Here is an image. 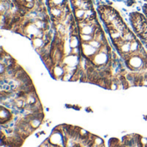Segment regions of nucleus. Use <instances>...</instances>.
Returning a JSON list of instances; mask_svg holds the SVG:
<instances>
[{
  "instance_id": "7",
  "label": "nucleus",
  "mask_w": 147,
  "mask_h": 147,
  "mask_svg": "<svg viewBox=\"0 0 147 147\" xmlns=\"http://www.w3.org/2000/svg\"><path fill=\"white\" fill-rule=\"evenodd\" d=\"M95 31L96 29L94 28L93 25H90V24H87L80 28V32L82 34H92L93 33H95Z\"/></svg>"
},
{
  "instance_id": "2",
  "label": "nucleus",
  "mask_w": 147,
  "mask_h": 147,
  "mask_svg": "<svg viewBox=\"0 0 147 147\" xmlns=\"http://www.w3.org/2000/svg\"><path fill=\"white\" fill-rule=\"evenodd\" d=\"M129 64L131 65L130 67L134 69H138L144 65V60L140 56H134L129 59Z\"/></svg>"
},
{
  "instance_id": "12",
  "label": "nucleus",
  "mask_w": 147,
  "mask_h": 147,
  "mask_svg": "<svg viewBox=\"0 0 147 147\" xmlns=\"http://www.w3.org/2000/svg\"><path fill=\"white\" fill-rule=\"evenodd\" d=\"M93 39H94V36H92L91 34H81V40L84 42H90Z\"/></svg>"
},
{
  "instance_id": "5",
  "label": "nucleus",
  "mask_w": 147,
  "mask_h": 147,
  "mask_svg": "<svg viewBox=\"0 0 147 147\" xmlns=\"http://www.w3.org/2000/svg\"><path fill=\"white\" fill-rule=\"evenodd\" d=\"M0 118H1V123L3 124L5 122H8L10 118H11V114L10 112L7 109V108H4L3 106L1 107V111H0Z\"/></svg>"
},
{
  "instance_id": "4",
  "label": "nucleus",
  "mask_w": 147,
  "mask_h": 147,
  "mask_svg": "<svg viewBox=\"0 0 147 147\" xmlns=\"http://www.w3.org/2000/svg\"><path fill=\"white\" fill-rule=\"evenodd\" d=\"M78 57H79V56L71 54L70 56H67V57L65 59V64H66L69 67H76L77 65H78V62H79Z\"/></svg>"
},
{
  "instance_id": "13",
  "label": "nucleus",
  "mask_w": 147,
  "mask_h": 147,
  "mask_svg": "<svg viewBox=\"0 0 147 147\" xmlns=\"http://www.w3.org/2000/svg\"><path fill=\"white\" fill-rule=\"evenodd\" d=\"M94 144H96L98 146H103V140L99 137H96L94 140Z\"/></svg>"
},
{
  "instance_id": "1",
  "label": "nucleus",
  "mask_w": 147,
  "mask_h": 147,
  "mask_svg": "<svg viewBox=\"0 0 147 147\" xmlns=\"http://www.w3.org/2000/svg\"><path fill=\"white\" fill-rule=\"evenodd\" d=\"M108 54L102 52H99L94 58V62L96 65H97L98 66L106 65V63L108 62Z\"/></svg>"
},
{
  "instance_id": "8",
  "label": "nucleus",
  "mask_w": 147,
  "mask_h": 147,
  "mask_svg": "<svg viewBox=\"0 0 147 147\" xmlns=\"http://www.w3.org/2000/svg\"><path fill=\"white\" fill-rule=\"evenodd\" d=\"M53 72H54V76H55V77H57V78L63 77V76H64V73H65L64 69H63L61 66H59V65H57V66H55V67H54V69H53Z\"/></svg>"
},
{
  "instance_id": "9",
  "label": "nucleus",
  "mask_w": 147,
  "mask_h": 147,
  "mask_svg": "<svg viewBox=\"0 0 147 147\" xmlns=\"http://www.w3.org/2000/svg\"><path fill=\"white\" fill-rule=\"evenodd\" d=\"M69 43H70L69 45H70V47H71V49L78 47V43H79V41H78V37L75 36V35L71 36V39H70V42H69Z\"/></svg>"
},
{
  "instance_id": "11",
  "label": "nucleus",
  "mask_w": 147,
  "mask_h": 147,
  "mask_svg": "<svg viewBox=\"0 0 147 147\" xmlns=\"http://www.w3.org/2000/svg\"><path fill=\"white\" fill-rule=\"evenodd\" d=\"M139 48H140V44H139V42H137V41L134 40V41L131 43L130 52H133V53H134V52L138 51V50H139Z\"/></svg>"
},
{
  "instance_id": "10",
  "label": "nucleus",
  "mask_w": 147,
  "mask_h": 147,
  "mask_svg": "<svg viewBox=\"0 0 147 147\" xmlns=\"http://www.w3.org/2000/svg\"><path fill=\"white\" fill-rule=\"evenodd\" d=\"M40 123H41V120H39V119H34L29 122V124L33 129H36L37 127H39Z\"/></svg>"
},
{
  "instance_id": "14",
  "label": "nucleus",
  "mask_w": 147,
  "mask_h": 147,
  "mask_svg": "<svg viewBox=\"0 0 147 147\" xmlns=\"http://www.w3.org/2000/svg\"><path fill=\"white\" fill-rule=\"evenodd\" d=\"M100 147H104V146H100Z\"/></svg>"
},
{
  "instance_id": "6",
  "label": "nucleus",
  "mask_w": 147,
  "mask_h": 147,
  "mask_svg": "<svg viewBox=\"0 0 147 147\" xmlns=\"http://www.w3.org/2000/svg\"><path fill=\"white\" fill-rule=\"evenodd\" d=\"M32 40H33V44H34V46L37 49H42V48H44V47L47 46L46 42H45V41H44V40H43V39H41V38L34 37Z\"/></svg>"
},
{
  "instance_id": "3",
  "label": "nucleus",
  "mask_w": 147,
  "mask_h": 147,
  "mask_svg": "<svg viewBox=\"0 0 147 147\" xmlns=\"http://www.w3.org/2000/svg\"><path fill=\"white\" fill-rule=\"evenodd\" d=\"M82 46H83V53L85 57L92 56L93 54H95L96 53V48L90 46L88 42H84V45H82Z\"/></svg>"
}]
</instances>
